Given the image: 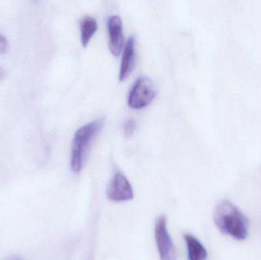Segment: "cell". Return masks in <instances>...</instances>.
Masks as SVG:
<instances>
[{
	"mask_svg": "<svg viewBox=\"0 0 261 260\" xmlns=\"http://www.w3.org/2000/svg\"><path fill=\"white\" fill-rule=\"evenodd\" d=\"M213 221L224 235H229L238 241H244L248 237V219L239 208L230 201H223L216 206Z\"/></svg>",
	"mask_w": 261,
	"mask_h": 260,
	"instance_id": "1",
	"label": "cell"
},
{
	"mask_svg": "<svg viewBox=\"0 0 261 260\" xmlns=\"http://www.w3.org/2000/svg\"><path fill=\"white\" fill-rule=\"evenodd\" d=\"M105 125L104 119L86 124L75 133L72 145L70 168L74 174H79L84 166L87 152L93 140L102 131Z\"/></svg>",
	"mask_w": 261,
	"mask_h": 260,
	"instance_id": "2",
	"label": "cell"
},
{
	"mask_svg": "<svg viewBox=\"0 0 261 260\" xmlns=\"http://www.w3.org/2000/svg\"><path fill=\"white\" fill-rule=\"evenodd\" d=\"M156 91L151 79L141 76L135 80L128 94V106L132 109H142L156 97Z\"/></svg>",
	"mask_w": 261,
	"mask_h": 260,
	"instance_id": "3",
	"label": "cell"
},
{
	"mask_svg": "<svg viewBox=\"0 0 261 260\" xmlns=\"http://www.w3.org/2000/svg\"><path fill=\"white\" fill-rule=\"evenodd\" d=\"M155 239L161 260H176V251L167 227V218L158 217L155 224Z\"/></svg>",
	"mask_w": 261,
	"mask_h": 260,
	"instance_id": "4",
	"label": "cell"
},
{
	"mask_svg": "<svg viewBox=\"0 0 261 260\" xmlns=\"http://www.w3.org/2000/svg\"><path fill=\"white\" fill-rule=\"evenodd\" d=\"M107 198L114 203H123L133 198L132 185L127 177L120 172H116L107 190Z\"/></svg>",
	"mask_w": 261,
	"mask_h": 260,
	"instance_id": "5",
	"label": "cell"
},
{
	"mask_svg": "<svg viewBox=\"0 0 261 260\" xmlns=\"http://www.w3.org/2000/svg\"><path fill=\"white\" fill-rule=\"evenodd\" d=\"M107 30L109 35V47L112 54L119 56L124 49L123 24L120 17L112 15L107 19Z\"/></svg>",
	"mask_w": 261,
	"mask_h": 260,
	"instance_id": "6",
	"label": "cell"
},
{
	"mask_svg": "<svg viewBox=\"0 0 261 260\" xmlns=\"http://www.w3.org/2000/svg\"><path fill=\"white\" fill-rule=\"evenodd\" d=\"M135 38L130 36L124 46L123 54L119 71V80H126L133 70L135 62Z\"/></svg>",
	"mask_w": 261,
	"mask_h": 260,
	"instance_id": "7",
	"label": "cell"
},
{
	"mask_svg": "<svg viewBox=\"0 0 261 260\" xmlns=\"http://www.w3.org/2000/svg\"><path fill=\"white\" fill-rule=\"evenodd\" d=\"M184 241L187 244L188 257L190 260H207L208 253L202 243L193 235L184 234Z\"/></svg>",
	"mask_w": 261,
	"mask_h": 260,
	"instance_id": "8",
	"label": "cell"
},
{
	"mask_svg": "<svg viewBox=\"0 0 261 260\" xmlns=\"http://www.w3.org/2000/svg\"><path fill=\"white\" fill-rule=\"evenodd\" d=\"M98 29V24L96 19L91 16H85L81 19L80 23L81 32V41L83 47H87L90 40L96 33Z\"/></svg>",
	"mask_w": 261,
	"mask_h": 260,
	"instance_id": "9",
	"label": "cell"
},
{
	"mask_svg": "<svg viewBox=\"0 0 261 260\" xmlns=\"http://www.w3.org/2000/svg\"><path fill=\"white\" fill-rule=\"evenodd\" d=\"M136 122L135 119H130L125 122V126H124V133L126 137H130L136 130Z\"/></svg>",
	"mask_w": 261,
	"mask_h": 260,
	"instance_id": "10",
	"label": "cell"
},
{
	"mask_svg": "<svg viewBox=\"0 0 261 260\" xmlns=\"http://www.w3.org/2000/svg\"><path fill=\"white\" fill-rule=\"evenodd\" d=\"M8 50V41L3 35H0V55L4 54Z\"/></svg>",
	"mask_w": 261,
	"mask_h": 260,
	"instance_id": "11",
	"label": "cell"
},
{
	"mask_svg": "<svg viewBox=\"0 0 261 260\" xmlns=\"http://www.w3.org/2000/svg\"><path fill=\"white\" fill-rule=\"evenodd\" d=\"M5 260H22L21 258L18 255H12V256H9V257L6 258Z\"/></svg>",
	"mask_w": 261,
	"mask_h": 260,
	"instance_id": "12",
	"label": "cell"
},
{
	"mask_svg": "<svg viewBox=\"0 0 261 260\" xmlns=\"http://www.w3.org/2000/svg\"><path fill=\"white\" fill-rule=\"evenodd\" d=\"M5 76H6V72L3 67H0V82L4 79Z\"/></svg>",
	"mask_w": 261,
	"mask_h": 260,
	"instance_id": "13",
	"label": "cell"
}]
</instances>
